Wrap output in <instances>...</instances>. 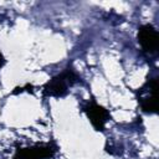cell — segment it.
Wrapping results in <instances>:
<instances>
[{"mask_svg":"<svg viewBox=\"0 0 159 159\" xmlns=\"http://www.w3.org/2000/svg\"><path fill=\"white\" fill-rule=\"evenodd\" d=\"M78 81H80L78 75L72 68L68 67L45 84L43 93L51 97H63L68 93V88L72 87Z\"/></svg>","mask_w":159,"mask_h":159,"instance_id":"obj_1","label":"cell"},{"mask_svg":"<svg viewBox=\"0 0 159 159\" xmlns=\"http://www.w3.org/2000/svg\"><path fill=\"white\" fill-rule=\"evenodd\" d=\"M157 91H158V80L157 78L148 80L145 82V84L139 88L138 102L144 112H147V113H157L158 112Z\"/></svg>","mask_w":159,"mask_h":159,"instance_id":"obj_2","label":"cell"},{"mask_svg":"<svg viewBox=\"0 0 159 159\" xmlns=\"http://www.w3.org/2000/svg\"><path fill=\"white\" fill-rule=\"evenodd\" d=\"M138 42L140 43L142 48L148 53H155L158 51L159 39L158 31L149 24L142 25L138 30Z\"/></svg>","mask_w":159,"mask_h":159,"instance_id":"obj_3","label":"cell"},{"mask_svg":"<svg viewBox=\"0 0 159 159\" xmlns=\"http://www.w3.org/2000/svg\"><path fill=\"white\" fill-rule=\"evenodd\" d=\"M83 112L86 113L93 128L96 130L102 132L107 120L109 119V113L107 112V109H104L103 107L98 106L94 102H89L83 107Z\"/></svg>","mask_w":159,"mask_h":159,"instance_id":"obj_4","label":"cell"},{"mask_svg":"<svg viewBox=\"0 0 159 159\" xmlns=\"http://www.w3.org/2000/svg\"><path fill=\"white\" fill-rule=\"evenodd\" d=\"M55 153L56 147H52L51 144L35 145L30 148L17 149L14 155V159H47L53 157Z\"/></svg>","mask_w":159,"mask_h":159,"instance_id":"obj_5","label":"cell"}]
</instances>
